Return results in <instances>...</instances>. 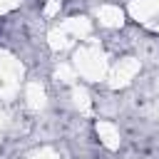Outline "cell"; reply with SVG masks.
Here are the masks:
<instances>
[]
</instances>
